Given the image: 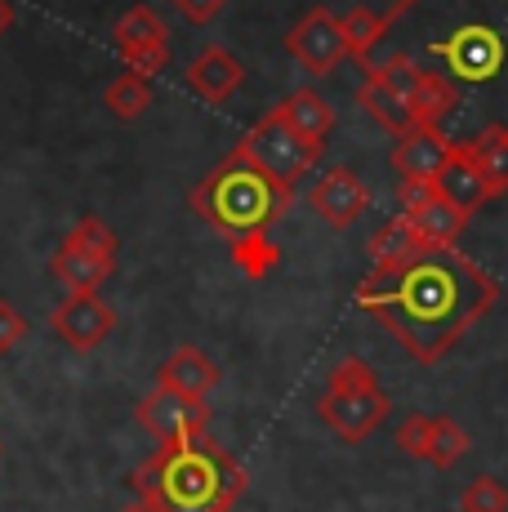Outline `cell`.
I'll return each instance as SVG.
<instances>
[{
    "label": "cell",
    "instance_id": "6da1fadb",
    "mask_svg": "<svg viewBox=\"0 0 508 512\" xmlns=\"http://www.w3.org/2000/svg\"><path fill=\"white\" fill-rule=\"evenodd\" d=\"M500 299V281L464 250H419L406 263L370 268L353 303L419 361L437 366Z\"/></svg>",
    "mask_w": 508,
    "mask_h": 512
},
{
    "label": "cell",
    "instance_id": "7a4b0ae2",
    "mask_svg": "<svg viewBox=\"0 0 508 512\" xmlns=\"http://www.w3.org/2000/svg\"><path fill=\"white\" fill-rule=\"evenodd\" d=\"M246 468L219 441L197 437L183 446H161L134 468L130 486L152 512H232L246 495Z\"/></svg>",
    "mask_w": 508,
    "mask_h": 512
},
{
    "label": "cell",
    "instance_id": "d6a6232c",
    "mask_svg": "<svg viewBox=\"0 0 508 512\" xmlns=\"http://www.w3.org/2000/svg\"><path fill=\"white\" fill-rule=\"evenodd\" d=\"M14 0H0V36H5L9 32V27H14Z\"/></svg>",
    "mask_w": 508,
    "mask_h": 512
},
{
    "label": "cell",
    "instance_id": "9c48e42d",
    "mask_svg": "<svg viewBox=\"0 0 508 512\" xmlns=\"http://www.w3.org/2000/svg\"><path fill=\"white\" fill-rule=\"evenodd\" d=\"M286 49L304 72L330 76L348 58L344 23H339V14H330V9H308V14L286 32Z\"/></svg>",
    "mask_w": 508,
    "mask_h": 512
},
{
    "label": "cell",
    "instance_id": "8fae6325",
    "mask_svg": "<svg viewBox=\"0 0 508 512\" xmlns=\"http://www.w3.org/2000/svg\"><path fill=\"white\" fill-rule=\"evenodd\" d=\"M308 205H312V214H317L326 228L348 232L361 219V214H366L370 192H366V183H361L357 174L348 170V165H330L326 174H317V179H312Z\"/></svg>",
    "mask_w": 508,
    "mask_h": 512
},
{
    "label": "cell",
    "instance_id": "ac0fdd59",
    "mask_svg": "<svg viewBox=\"0 0 508 512\" xmlns=\"http://www.w3.org/2000/svg\"><path fill=\"white\" fill-rule=\"evenodd\" d=\"M410 223H415V232H419V241L428 245V250H451V245L464 236L468 228V219L473 214H464L455 201H446L442 192L433 196V201L424 205V210H415V214H406Z\"/></svg>",
    "mask_w": 508,
    "mask_h": 512
},
{
    "label": "cell",
    "instance_id": "603a6c76",
    "mask_svg": "<svg viewBox=\"0 0 508 512\" xmlns=\"http://www.w3.org/2000/svg\"><path fill=\"white\" fill-rule=\"evenodd\" d=\"M103 107L116 121H139L152 107V76L143 72H121L103 85Z\"/></svg>",
    "mask_w": 508,
    "mask_h": 512
},
{
    "label": "cell",
    "instance_id": "30bf717a",
    "mask_svg": "<svg viewBox=\"0 0 508 512\" xmlns=\"http://www.w3.org/2000/svg\"><path fill=\"white\" fill-rule=\"evenodd\" d=\"M437 58H446L455 81H491L504 67V36L486 23H464L455 36L428 45Z\"/></svg>",
    "mask_w": 508,
    "mask_h": 512
},
{
    "label": "cell",
    "instance_id": "5bb4252c",
    "mask_svg": "<svg viewBox=\"0 0 508 512\" xmlns=\"http://www.w3.org/2000/svg\"><path fill=\"white\" fill-rule=\"evenodd\" d=\"M241 85H246V67H241V58L223 45H205L188 63V90L197 98H205L210 107H223Z\"/></svg>",
    "mask_w": 508,
    "mask_h": 512
},
{
    "label": "cell",
    "instance_id": "836d02e7",
    "mask_svg": "<svg viewBox=\"0 0 508 512\" xmlns=\"http://www.w3.org/2000/svg\"><path fill=\"white\" fill-rule=\"evenodd\" d=\"M415 5H419V0H397V5H393V9H388V23H393V27H397V18H406V14H410V9H415Z\"/></svg>",
    "mask_w": 508,
    "mask_h": 512
},
{
    "label": "cell",
    "instance_id": "d6986e66",
    "mask_svg": "<svg viewBox=\"0 0 508 512\" xmlns=\"http://www.w3.org/2000/svg\"><path fill=\"white\" fill-rule=\"evenodd\" d=\"M468 156L482 170L491 201L504 196L508 192V125H486L477 139H468Z\"/></svg>",
    "mask_w": 508,
    "mask_h": 512
},
{
    "label": "cell",
    "instance_id": "e0dca14e",
    "mask_svg": "<svg viewBox=\"0 0 508 512\" xmlns=\"http://www.w3.org/2000/svg\"><path fill=\"white\" fill-rule=\"evenodd\" d=\"M272 112H277L295 134H304V139L317 143V147H326L330 130H335V107H330L317 90H295L290 98H281Z\"/></svg>",
    "mask_w": 508,
    "mask_h": 512
},
{
    "label": "cell",
    "instance_id": "4316f807",
    "mask_svg": "<svg viewBox=\"0 0 508 512\" xmlns=\"http://www.w3.org/2000/svg\"><path fill=\"white\" fill-rule=\"evenodd\" d=\"M459 512H508V490L495 477H477L459 495Z\"/></svg>",
    "mask_w": 508,
    "mask_h": 512
},
{
    "label": "cell",
    "instance_id": "e575fe53",
    "mask_svg": "<svg viewBox=\"0 0 508 512\" xmlns=\"http://www.w3.org/2000/svg\"><path fill=\"white\" fill-rule=\"evenodd\" d=\"M121 512H152L148 504H134V508H121Z\"/></svg>",
    "mask_w": 508,
    "mask_h": 512
},
{
    "label": "cell",
    "instance_id": "83f0119b",
    "mask_svg": "<svg viewBox=\"0 0 508 512\" xmlns=\"http://www.w3.org/2000/svg\"><path fill=\"white\" fill-rule=\"evenodd\" d=\"M428 446H433V419L428 415H406L402 428H397V450L410 459H428Z\"/></svg>",
    "mask_w": 508,
    "mask_h": 512
},
{
    "label": "cell",
    "instance_id": "9a60e30c",
    "mask_svg": "<svg viewBox=\"0 0 508 512\" xmlns=\"http://www.w3.org/2000/svg\"><path fill=\"white\" fill-rule=\"evenodd\" d=\"M214 383H219V366H214L201 348H192V343L174 348L170 357L161 361V370H156V388L179 392V397H188V401H205L214 392Z\"/></svg>",
    "mask_w": 508,
    "mask_h": 512
},
{
    "label": "cell",
    "instance_id": "1f68e13d",
    "mask_svg": "<svg viewBox=\"0 0 508 512\" xmlns=\"http://www.w3.org/2000/svg\"><path fill=\"white\" fill-rule=\"evenodd\" d=\"M437 196V183H428V179H402V187H397V201H402V214H415V210H424L428 201Z\"/></svg>",
    "mask_w": 508,
    "mask_h": 512
},
{
    "label": "cell",
    "instance_id": "7c38bea8",
    "mask_svg": "<svg viewBox=\"0 0 508 512\" xmlns=\"http://www.w3.org/2000/svg\"><path fill=\"white\" fill-rule=\"evenodd\" d=\"M50 330L72 352H94L107 339V334L116 330V312L107 308V299H99V290L67 294V299L50 312Z\"/></svg>",
    "mask_w": 508,
    "mask_h": 512
},
{
    "label": "cell",
    "instance_id": "5b68a950",
    "mask_svg": "<svg viewBox=\"0 0 508 512\" xmlns=\"http://www.w3.org/2000/svg\"><path fill=\"white\" fill-rule=\"evenodd\" d=\"M116 250L121 241H116L112 223H103L99 214H85L50 254V277L67 294H90L116 272Z\"/></svg>",
    "mask_w": 508,
    "mask_h": 512
},
{
    "label": "cell",
    "instance_id": "52a82bcc",
    "mask_svg": "<svg viewBox=\"0 0 508 512\" xmlns=\"http://www.w3.org/2000/svg\"><path fill=\"white\" fill-rule=\"evenodd\" d=\"M419 72H424V67L410 54H393V58H384V63H370L366 81L357 85L361 112L375 116V125H384L393 139L415 130V121H410V90H415Z\"/></svg>",
    "mask_w": 508,
    "mask_h": 512
},
{
    "label": "cell",
    "instance_id": "4fadbf2b",
    "mask_svg": "<svg viewBox=\"0 0 508 512\" xmlns=\"http://www.w3.org/2000/svg\"><path fill=\"white\" fill-rule=\"evenodd\" d=\"M455 152V139H446L442 125H415V130L397 134L393 143V174L397 179H428L437 183V174L446 170V161H451Z\"/></svg>",
    "mask_w": 508,
    "mask_h": 512
},
{
    "label": "cell",
    "instance_id": "3957f363",
    "mask_svg": "<svg viewBox=\"0 0 508 512\" xmlns=\"http://www.w3.org/2000/svg\"><path fill=\"white\" fill-rule=\"evenodd\" d=\"M290 201H295V192L281 187L277 179H268V174L254 161H246L241 152H228L192 187V210H197L223 241L272 232V223H281L290 214Z\"/></svg>",
    "mask_w": 508,
    "mask_h": 512
},
{
    "label": "cell",
    "instance_id": "4dcf8cb0",
    "mask_svg": "<svg viewBox=\"0 0 508 512\" xmlns=\"http://www.w3.org/2000/svg\"><path fill=\"white\" fill-rule=\"evenodd\" d=\"M174 9L183 14V23H192V27H210L214 18L228 9V0H170Z\"/></svg>",
    "mask_w": 508,
    "mask_h": 512
},
{
    "label": "cell",
    "instance_id": "8992f818",
    "mask_svg": "<svg viewBox=\"0 0 508 512\" xmlns=\"http://www.w3.org/2000/svg\"><path fill=\"white\" fill-rule=\"evenodd\" d=\"M232 152H241L246 161L259 165L268 179H277L281 187H290V192H295L299 179H304L312 165H317L321 147L308 143L304 134H295L277 112H268L259 125H254V130L241 134Z\"/></svg>",
    "mask_w": 508,
    "mask_h": 512
},
{
    "label": "cell",
    "instance_id": "2e32d148",
    "mask_svg": "<svg viewBox=\"0 0 508 512\" xmlns=\"http://www.w3.org/2000/svg\"><path fill=\"white\" fill-rule=\"evenodd\" d=\"M437 192H442L446 201H455L464 214L482 210V205L491 201L482 170H477L473 156H468V143H455V152H451V161H446V170L437 174Z\"/></svg>",
    "mask_w": 508,
    "mask_h": 512
},
{
    "label": "cell",
    "instance_id": "cb8c5ba5",
    "mask_svg": "<svg viewBox=\"0 0 508 512\" xmlns=\"http://www.w3.org/2000/svg\"><path fill=\"white\" fill-rule=\"evenodd\" d=\"M112 41H116V49L121 45H170V27H165V18L156 14V9L130 5L121 14V23L112 27Z\"/></svg>",
    "mask_w": 508,
    "mask_h": 512
},
{
    "label": "cell",
    "instance_id": "7402d4cb",
    "mask_svg": "<svg viewBox=\"0 0 508 512\" xmlns=\"http://www.w3.org/2000/svg\"><path fill=\"white\" fill-rule=\"evenodd\" d=\"M419 250H428L424 241H419L415 223L406 219V214H397V219H388L384 228L370 236V268H388V263H406L415 259Z\"/></svg>",
    "mask_w": 508,
    "mask_h": 512
},
{
    "label": "cell",
    "instance_id": "ffe728a7",
    "mask_svg": "<svg viewBox=\"0 0 508 512\" xmlns=\"http://www.w3.org/2000/svg\"><path fill=\"white\" fill-rule=\"evenodd\" d=\"M459 107V90L451 76L437 72H419L415 90H410V121L415 125H442Z\"/></svg>",
    "mask_w": 508,
    "mask_h": 512
},
{
    "label": "cell",
    "instance_id": "f546056e",
    "mask_svg": "<svg viewBox=\"0 0 508 512\" xmlns=\"http://www.w3.org/2000/svg\"><path fill=\"white\" fill-rule=\"evenodd\" d=\"M27 330H32V326H27L23 312H18L9 299H0V357H9V352L27 339Z\"/></svg>",
    "mask_w": 508,
    "mask_h": 512
},
{
    "label": "cell",
    "instance_id": "d4e9b609",
    "mask_svg": "<svg viewBox=\"0 0 508 512\" xmlns=\"http://www.w3.org/2000/svg\"><path fill=\"white\" fill-rule=\"evenodd\" d=\"M228 245H232V263H237V268L246 272L250 281L272 277V272H277V263H281V245L272 241L268 232H259V236H237V241H228Z\"/></svg>",
    "mask_w": 508,
    "mask_h": 512
},
{
    "label": "cell",
    "instance_id": "484cf974",
    "mask_svg": "<svg viewBox=\"0 0 508 512\" xmlns=\"http://www.w3.org/2000/svg\"><path fill=\"white\" fill-rule=\"evenodd\" d=\"M473 450V437H468L464 428L451 419V415H437L433 419V446H428V459L424 464H433V468H455L459 459Z\"/></svg>",
    "mask_w": 508,
    "mask_h": 512
},
{
    "label": "cell",
    "instance_id": "277c9868",
    "mask_svg": "<svg viewBox=\"0 0 508 512\" xmlns=\"http://www.w3.org/2000/svg\"><path fill=\"white\" fill-rule=\"evenodd\" d=\"M388 392L379 388L375 370L361 357H344L335 370H330L326 388L317 397V419L335 432L348 446H361L366 437H375L379 423L388 419Z\"/></svg>",
    "mask_w": 508,
    "mask_h": 512
},
{
    "label": "cell",
    "instance_id": "ba28073f",
    "mask_svg": "<svg viewBox=\"0 0 508 512\" xmlns=\"http://www.w3.org/2000/svg\"><path fill=\"white\" fill-rule=\"evenodd\" d=\"M134 419H139V428L148 432V437H156V446H183V441L205 437V428H210V406L179 397V392L152 388L139 397Z\"/></svg>",
    "mask_w": 508,
    "mask_h": 512
},
{
    "label": "cell",
    "instance_id": "f1b7e54d",
    "mask_svg": "<svg viewBox=\"0 0 508 512\" xmlns=\"http://www.w3.org/2000/svg\"><path fill=\"white\" fill-rule=\"evenodd\" d=\"M116 54L125 58L130 72H143V76L165 72V63H170V45H121Z\"/></svg>",
    "mask_w": 508,
    "mask_h": 512
},
{
    "label": "cell",
    "instance_id": "44dd1931",
    "mask_svg": "<svg viewBox=\"0 0 508 512\" xmlns=\"http://www.w3.org/2000/svg\"><path fill=\"white\" fill-rule=\"evenodd\" d=\"M344 41H348V58H357L361 67H370L375 63V45L384 41L388 32H393V23H388V14H379V9H370V5H357V9H348L344 18Z\"/></svg>",
    "mask_w": 508,
    "mask_h": 512
}]
</instances>
